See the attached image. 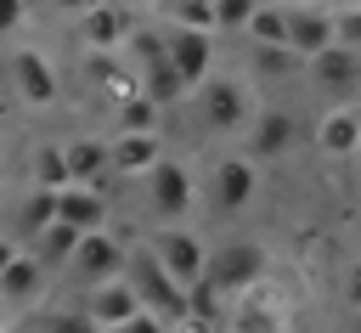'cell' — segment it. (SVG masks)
<instances>
[{
	"label": "cell",
	"instance_id": "obj_40",
	"mask_svg": "<svg viewBox=\"0 0 361 333\" xmlns=\"http://www.w3.org/2000/svg\"><path fill=\"white\" fill-rule=\"evenodd\" d=\"M276 6H293V0H276Z\"/></svg>",
	"mask_w": 361,
	"mask_h": 333
},
{
	"label": "cell",
	"instance_id": "obj_19",
	"mask_svg": "<svg viewBox=\"0 0 361 333\" xmlns=\"http://www.w3.org/2000/svg\"><path fill=\"white\" fill-rule=\"evenodd\" d=\"M62 164H68V181H79V186H96V175L107 169V141L73 135V141H62Z\"/></svg>",
	"mask_w": 361,
	"mask_h": 333
},
{
	"label": "cell",
	"instance_id": "obj_16",
	"mask_svg": "<svg viewBox=\"0 0 361 333\" xmlns=\"http://www.w3.org/2000/svg\"><path fill=\"white\" fill-rule=\"evenodd\" d=\"M164 158V141H158V130H141V135H113L107 141V169L113 175H130V181H141L152 164Z\"/></svg>",
	"mask_w": 361,
	"mask_h": 333
},
{
	"label": "cell",
	"instance_id": "obj_29",
	"mask_svg": "<svg viewBox=\"0 0 361 333\" xmlns=\"http://www.w3.org/2000/svg\"><path fill=\"white\" fill-rule=\"evenodd\" d=\"M34 333H102V327H90L79 310H45V316L34 322Z\"/></svg>",
	"mask_w": 361,
	"mask_h": 333
},
{
	"label": "cell",
	"instance_id": "obj_37",
	"mask_svg": "<svg viewBox=\"0 0 361 333\" xmlns=\"http://www.w3.org/2000/svg\"><path fill=\"white\" fill-rule=\"evenodd\" d=\"M0 186H6V169H0Z\"/></svg>",
	"mask_w": 361,
	"mask_h": 333
},
{
	"label": "cell",
	"instance_id": "obj_22",
	"mask_svg": "<svg viewBox=\"0 0 361 333\" xmlns=\"http://www.w3.org/2000/svg\"><path fill=\"white\" fill-rule=\"evenodd\" d=\"M237 333H282V310L276 305H265V299H254V293H243L237 299V310L226 316Z\"/></svg>",
	"mask_w": 361,
	"mask_h": 333
},
{
	"label": "cell",
	"instance_id": "obj_31",
	"mask_svg": "<svg viewBox=\"0 0 361 333\" xmlns=\"http://www.w3.org/2000/svg\"><path fill=\"white\" fill-rule=\"evenodd\" d=\"M107 333H169L158 316H147V310H135L130 322H118V327H107Z\"/></svg>",
	"mask_w": 361,
	"mask_h": 333
},
{
	"label": "cell",
	"instance_id": "obj_6",
	"mask_svg": "<svg viewBox=\"0 0 361 333\" xmlns=\"http://www.w3.org/2000/svg\"><path fill=\"white\" fill-rule=\"evenodd\" d=\"M11 96H17L23 107H56V96H62L56 62H51L45 51H34V45H17V51H11Z\"/></svg>",
	"mask_w": 361,
	"mask_h": 333
},
{
	"label": "cell",
	"instance_id": "obj_34",
	"mask_svg": "<svg viewBox=\"0 0 361 333\" xmlns=\"http://www.w3.org/2000/svg\"><path fill=\"white\" fill-rule=\"evenodd\" d=\"M11 260H17V243H11V237H6V231H0V271H6V265H11Z\"/></svg>",
	"mask_w": 361,
	"mask_h": 333
},
{
	"label": "cell",
	"instance_id": "obj_23",
	"mask_svg": "<svg viewBox=\"0 0 361 333\" xmlns=\"http://www.w3.org/2000/svg\"><path fill=\"white\" fill-rule=\"evenodd\" d=\"M243 40H248V45H288V17H282V6L265 0V6L243 23Z\"/></svg>",
	"mask_w": 361,
	"mask_h": 333
},
{
	"label": "cell",
	"instance_id": "obj_18",
	"mask_svg": "<svg viewBox=\"0 0 361 333\" xmlns=\"http://www.w3.org/2000/svg\"><path fill=\"white\" fill-rule=\"evenodd\" d=\"M316 147L327 152V158H355L361 152V107H327L322 113V124H316Z\"/></svg>",
	"mask_w": 361,
	"mask_h": 333
},
{
	"label": "cell",
	"instance_id": "obj_27",
	"mask_svg": "<svg viewBox=\"0 0 361 333\" xmlns=\"http://www.w3.org/2000/svg\"><path fill=\"white\" fill-rule=\"evenodd\" d=\"M333 40H338L344 51H355V56H361V0L333 6Z\"/></svg>",
	"mask_w": 361,
	"mask_h": 333
},
{
	"label": "cell",
	"instance_id": "obj_28",
	"mask_svg": "<svg viewBox=\"0 0 361 333\" xmlns=\"http://www.w3.org/2000/svg\"><path fill=\"white\" fill-rule=\"evenodd\" d=\"M265 0H214V34L226 28V34H243V23L259 11Z\"/></svg>",
	"mask_w": 361,
	"mask_h": 333
},
{
	"label": "cell",
	"instance_id": "obj_2",
	"mask_svg": "<svg viewBox=\"0 0 361 333\" xmlns=\"http://www.w3.org/2000/svg\"><path fill=\"white\" fill-rule=\"evenodd\" d=\"M192 102H197V119H203L209 135H243L248 119H254V85L237 79V73H226V79L209 73V79L192 90Z\"/></svg>",
	"mask_w": 361,
	"mask_h": 333
},
{
	"label": "cell",
	"instance_id": "obj_36",
	"mask_svg": "<svg viewBox=\"0 0 361 333\" xmlns=\"http://www.w3.org/2000/svg\"><path fill=\"white\" fill-rule=\"evenodd\" d=\"M192 6H209V11H214V0H192Z\"/></svg>",
	"mask_w": 361,
	"mask_h": 333
},
{
	"label": "cell",
	"instance_id": "obj_20",
	"mask_svg": "<svg viewBox=\"0 0 361 333\" xmlns=\"http://www.w3.org/2000/svg\"><path fill=\"white\" fill-rule=\"evenodd\" d=\"M79 237H85V231H73V226H62V220H51V226H45V231L34 237V248H28V254H34V260H39L45 271H68V260H73V248H79Z\"/></svg>",
	"mask_w": 361,
	"mask_h": 333
},
{
	"label": "cell",
	"instance_id": "obj_13",
	"mask_svg": "<svg viewBox=\"0 0 361 333\" xmlns=\"http://www.w3.org/2000/svg\"><path fill=\"white\" fill-rule=\"evenodd\" d=\"M141 305H135V293H130V282L124 277H113V282H96V288H85L79 293V316L90 322V327H118V322H130Z\"/></svg>",
	"mask_w": 361,
	"mask_h": 333
},
{
	"label": "cell",
	"instance_id": "obj_7",
	"mask_svg": "<svg viewBox=\"0 0 361 333\" xmlns=\"http://www.w3.org/2000/svg\"><path fill=\"white\" fill-rule=\"evenodd\" d=\"M124 260H130V243H118L113 231H85L73 260H68V277L79 288H96V282H113L124 277Z\"/></svg>",
	"mask_w": 361,
	"mask_h": 333
},
{
	"label": "cell",
	"instance_id": "obj_8",
	"mask_svg": "<svg viewBox=\"0 0 361 333\" xmlns=\"http://www.w3.org/2000/svg\"><path fill=\"white\" fill-rule=\"evenodd\" d=\"M305 79L316 85V96H327L333 107H344L350 96H361V56L344 45H327L305 62Z\"/></svg>",
	"mask_w": 361,
	"mask_h": 333
},
{
	"label": "cell",
	"instance_id": "obj_4",
	"mask_svg": "<svg viewBox=\"0 0 361 333\" xmlns=\"http://www.w3.org/2000/svg\"><path fill=\"white\" fill-rule=\"evenodd\" d=\"M141 186H147V209H152L158 220H169V226H180V220L192 214V203H197V175H192L180 158H158V164L141 175Z\"/></svg>",
	"mask_w": 361,
	"mask_h": 333
},
{
	"label": "cell",
	"instance_id": "obj_33",
	"mask_svg": "<svg viewBox=\"0 0 361 333\" xmlns=\"http://www.w3.org/2000/svg\"><path fill=\"white\" fill-rule=\"evenodd\" d=\"M45 6H56V11H73V17H79V11H90L96 0H45Z\"/></svg>",
	"mask_w": 361,
	"mask_h": 333
},
{
	"label": "cell",
	"instance_id": "obj_32",
	"mask_svg": "<svg viewBox=\"0 0 361 333\" xmlns=\"http://www.w3.org/2000/svg\"><path fill=\"white\" fill-rule=\"evenodd\" d=\"M17 23H23V0H0V40L17 34Z\"/></svg>",
	"mask_w": 361,
	"mask_h": 333
},
{
	"label": "cell",
	"instance_id": "obj_12",
	"mask_svg": "<svg viewBox=\"0 0 361 333\" xmlns=\"http://www.w3.org/2000/svg\"><path fill=\"white\" fill-rule=\"evenodd\" d=\"M293 147V113L288 107H254L248 130H243V158L265 164V158H282Z\"/></svg>",
	"mask_w": 361,
	"mask_h": 333
},
{
	"label": "cell",
	"instance_id": "obj_26",
	"mask_svg": "<svg viewBox=\"0 0 361 333\" xmlns=\"http://www.w3.org/2000/svg\"><path fill=\"white\" fill-rule=\"evenodd\" d=\"M248 62H254V73H259V79H288V73H299V68H305L288 45H248Z\"/></svg>",
	"mask_w": 361,
	"mask_h": 333
},
{
	"label": "cell",
	"instance_id": "obj_1",
	"mask_svg": "<svg viewBox=\"0 0 361 333\" xmlns=\"http://www.w3.org/2000/svg\"><path fill=\"white\" fill-rule=\"evenodd\" d=\"M124 282H130V293H135V305H141L147 316H158L164 327H186V288L147 254V243L130 248V260H124Z\"/></svg>",
	"mask_w": 361,
	"mask_h": 333
},
{
	"label": "cell",
	"instance_id": "obj_17",
	"mask_svg": "<svg viewBox=\"0 0 361 333\" xmlns=\"http://www.w3.org/2000/svg\"><path fill=\"white\" fill-rule=\"evenodd\" d=\"M56 220L73 226V231H107V198L102 186H62L56 192Z\"/></svg>",
	"mask_w": 361,
	"mask_h": 333
},
{
	"label": "cell",
	"instance_id": "obj_30",
	"mask_svg": "<svg viewBox=\"0 0 361 333\" xmlns=\"http://www.w3.org/2000/svg\"><path fill=\"white\" fill-rule=\"evenodd\" d=\"M338 293H344V305H350V310H361V260H350V265H344Z\"/></svg>",
	"mask_w": 361,
	"mask_h": 333
},
{
	"label": "cell",
	"instance_id": "obj_39",
	"mask_svg": "<svg viewBox=\"0 0 361 333\" xmlns=\"http://www.w3.org/2000/svg\"><path fill=\"white\" fill-rule=\"evenodd\" d=\"M135 6H152V0H135Z\"/></svg>",
	"mask_w": 361,
	"mask_h": 333
},
{
	"label": "cell",
	"instance_id": "obj_38",
	"mask_svg": "<svg viewBox=\"0 0 361 333\" xmlns=\"http://www.w3.org/2000/svg\"><path fill=\"white\" fill-rule=\"evenodd\" d=\"M0 333H6V316H0Z\"/></svg>",
	"mask_w": 361,
	"mask_h": 333
},
{
	"label": "cell",
	"instance_id": "obj_10",
	"mask_svg": "<svg viewBox=\"0 0 361 333\" xmlns=\"http://www.w3.org/2000/svg\"><path fill=\"white\" fill-rule=\"evenodd\" d=\"M164 40H169V68H175V79L186 85V96L214 73V34H203V28H164Z\"/></svg>",
	"mask_w": 361,
	"mask_h": 333
},
{
	"label": "cell",
	"instance_id": "obj_25",
	"mask_svg": "<svg viewBox=\"0 0 361 333\" xmlns=\"http://www.w3.org/2000/svg\"><path fill=\"white\" fill-rule=\"evenodd\" d=\"M51 220H56V192H45V186H34V192L23 198V209H17V231H23L28 243H34V237H39V231H45Z\"/></svg>",
	"mask_w": 361,
	"mask_h": 333
},
{
	"label": "cell",
	"instance_id": "obj_15",
	"mask_svg": "<svg viewBox=\"0 0 361 333\" xmlns=\"http://www.w3.org/2000/svg\"><path fill=\"white\" fill-rule=\"evenodd\" d=\"M45 282H51V271H45L28 248H17V260L0 271V310H28V305H39Z\"/></svg>",
	"mask_w": 361,
	"mask_h": 333
},
{
	"label": "cell",
	"instance_id": "obj_21",
	"mask_svg": "<svg viewBox=\"0 0 361 333\" xmlns=\"http://www.w3.org/2000/svg\"><path fill=\"white\" fill-rule=\"evenodd\" d=\"M158 113H164V107H152L141 90H130V96H118V102H113V124H118V135H141V130H158Z\"/></svg>",
	"mask_w": 361,
	"mask_h": 333
},
{
	"label": "cell",
	"instance_id": "obj_5",
	"mask_svg": "<svg viewBox=\"0 0 361 333\" xmlns=\"http://www.w3.org/2000/svg\"><path fill=\"white\" fill-rule=\"evenodd\" d=\"M147 254L180 282V288H192V282H203V265H209V243L197 237V231H186V226H164V231H152L147 237Z\"/></svg>",
	"mask_w": 361,
	"mask_h": 333
},
{
	"label": "cell",
	"instance_id": "obj_14",
	"mask_svg": "<svg viewBox=\"0 0 361 333\" xmlns=\"http://www.w3.org/2000/svg\"><path fill=\"white\" fill-rule=\"evenodd\" d=\"M130 11L124 6H113V0H96L90 11H79V40L96 51V56H118V45H124V34H130Z\"/></svg>",
	"mask_w": 361,
	"mask_h": 333
},
{
	"label": "cell",
	"instance_id": "obj_3",
	"mask_svg": "<svg viewBox=\"0 0 361 333\" xmlns=\"http://www.w3.org/2000/svg\"><path fill=\"white\" fill-rule=\"evenodd\" d=\"M265 243H254V237H231V243H220V248H209V265H203V282L209 288H220L226 299H243V293H254L259 282H265Z\"/></svg>",
	"mask_w": 361,
	"mask_h": 333
},
{
	"label": "cell",
	"instance_id": "obj_24",
	"mask_svg": "<svg viewBox=\"0 0 361 333\" xmlns=\"http://www.w3.org/2000/svg\"><path fill=\"white\" fill-rule=\"evenodd\" d=\"M28 175H34V186H45V192H62V186H73V181H68V164H62V141H45V147H34V164H28Z\"/></svg>",
	"mask_w": 361,
	"mask_h": 333
},
{
	"label": "cell",
	"instance_id": "obj_35",
	"mask_svg": "<svg viewBox=\"0 0 361 333\" xmlns=\"http://www.w3.org/2000/svg\"><path fill=\"white\" fill-rule=\"evenodd\" d=\"M203 333H237V327H231V322H214V327H203Z\"/></svg>",
	"mask_w": 361,
	"mask_h": 333
},
{
	"label": "cell",
	"instance_id": "obj_9",
	"mask_svg": "<svg viewBox=\"0 0 361 333\" xmlns=\"http://www.w3.org/2000/svg\"><path fill=\"white\" fill-rule=\"evenodd\" d=\"M254 186H259L254 158H243V152L214 158V169H209V203H214L220 214H243V209L254 203Z\"/></svg>",
	"mask_w": 361,
	"mask_h": 333
},
{
	"label": "cell",
	"instance_id": "obj_11",
	"mask_svg": "<svg viewBox=\"0 0 361 333\" xmlns=\"http://www.w3.org/2000/svg\"><path fill=\"white\" fill-rule=\"evenodd\" d=\"M282 17H288V51H293L299 62H310V56L327 51V45H338V40H333V6L293 0V6H282Z\"/></svg>",
	"mask_w": 361,
	"mask_h": 333
}]
</instances>
